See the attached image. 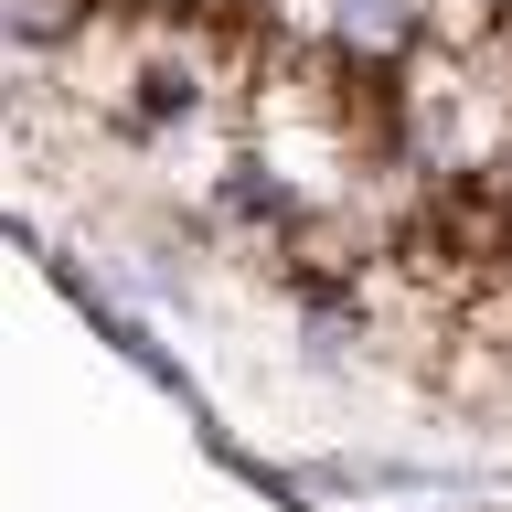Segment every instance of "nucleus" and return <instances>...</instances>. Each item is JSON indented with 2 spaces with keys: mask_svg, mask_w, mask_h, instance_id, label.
Instances as JSON below:
<instances>
[{
  "mask_svg": "<svg viewBox=\"0 0 512 512\" xmlns=\"http://www.w3.org/2000/svg\"><path fill=\"white\" fill-rule=\"evenodd\" d=\"M416 22H427V0H331V32L352 54H406Z\"/></svg>",
  "mask_w": 512,
  "mask_h": 512,
  "instance_id": "nucleus-1",
  "label": "nucleus"
}]
</instances>
